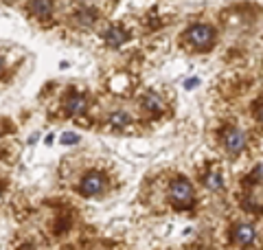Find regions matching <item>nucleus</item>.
<instances>
[{"label":"nucleus","mask_w":263,"mask_h":250,"mask_svg":"<svg viewBox=\"0 0 263 250\" xmlns=\"http://www.w3.org/2000/svg\"><path fill=\"white\" fill-rule=\"evenodd\" d=\"M193 196H195V191H193V184L189 182L186 178H176L174 182H171V187H169V198H171V202H174L176 206L180 208H184L193 202Z\"/></svg>","instance_id":"nucleus-1"},{"label":"nucleus","mask_w":263,"mask_h":250,"mask_svg":"<svg viewBox=\"0 0 263 250\" xmlns=\"http://www.w3.org/2000/svg\"><path fill=\"white\" fill-rule=\"evenodd\" d=\"M184 37L189 40V44H193L195 48L206 51L213 44V40H215V31H213V27H209V24H193L184 33Z\"/></svg>","instance_id":"nucleus-2"},{"label":"nucleus","mask_w":263,"mask_h":250,"mask_svg":"<svg viewBox=\"0 0 263 250\" xmlns=\"http://www.w3.org/2000/svg\"><path fill=\"white\" fill-rule=\"evenodd\" d=\"M79 191L84 193L86 198H97L105 191V176L101 171H88L84 178H81Z\"/></svg>","instance_id":"nucleus-3"},{"label":"nucleus","mask_w":263,"mask_h":250,"mask_svg":"<svg viewBox=\"0 0 263 250\" xmlns=\"http://www.w3.org/2000/svg\"><path fill=\"white\" fill-rule=\"evenodd\" d=\"M221 141H224V147L228 154H241L243 147H246V134L239 130V127H228V130L224 132V136H221Z\"/></svg>","instance_id":"nucleus-4"},{"label":"nucleus","mask_w":263,"mask_h":250,"mask_svg":"<svg viewBox=\"0 0 263 250\" xmlns=\"http://www.w3.org/2000/svg\"><path fill=\"white\" fill-rule=\"evenodd\" d=\"M88 106H90V99L86 94H81V92H72L68 99H66V112H68L70 117L84 114V112L88 110Z\"/></svg>","instance_id":"nucleus-5"},{"label":"nucleus","mask_w":263,"mask_h":250,"mask_svg":"<svg viewBox=\"0 0 263 250\" xmlns=\"http://www.w3.org/2000/svg\"><path fill=\"white\" fill-rule=\"evenodd\" d=\"M233 239L235 244L239 246H250L254 239H257V230H254L252 224H237L233 230Z\"/></svg>","instance_id":"nucleus-6"},{"label":"nucleus","mask_w":263,"mask_h":250,"mask_svg":"<svg viewBox=\"0 0 263 250\" xmlns=\"http://www.w3.org/2000/svg\"><path fill=\"white\" fill-rule=\"evenodd\" d=\"M108 123H110L112 127H117V130H121V127H127V125L132 123V114H129L127 110L119 108V110H114L112 114L108 117Z\"/></svg>","instance_id":"nucleus-7"},{"label":"nucleus","mask_w":263,"mask_h":250,"mask_svg":"<svg viewBox=\"0 0 263 250\" xmlns=\"http://www.w3.org/2000/svg\"><path fill=\"white\" fill-rule=\"evenodd\" d=\"M31 13L35 18H48L53 13V0H31Z\"/></svg>","instance_id":"nucleus-8"},{"label":"nucleus","mask_w":263,"mask_h":250,"mask_svg":"<svg viewBox=\"0 0 263 250\" xmlns=\"http://www.w3.org/2000/svg\"><path fill=\"white\" fill-rule=\"evenodd\" d=\"M103 40H105V44H110V46H121L127 40V33L123 29H119V27H112V29H108L103 33Z\"/></svg>","instance_id":"nucleus-9"},{"label":"nucleus","mask_w":263,"mask_h":250,"mask_svg":"<svg viewBox=\"0 0 263 250\" xmlns=\"http://www.w3.org/2000/svg\"><path fill=\"white\" fill-rule=\"evenodd\" d=\"M141 103H143V108L149 110V112H162L164 110V103H162V99L156 92H145Z\"/></svg>","instance_id":"nucleus-10"},{"label":"nucleus","mask_w":263,"mask_h":250,"mask_svg":"<svg viewBox=\"0 0 263 250\" xmlns=\"http://www.w3.org/2000/svg\"><path fill=\"white\" fill-rule=\"evenodd\" d=\"M75 20H77L79 27L90 29V27H95V22H97V11L95 9H81V11H77Z\"/></svg>","instance_id":"nucleus-11"},{"label":"nucleus","mask_w":263,"mask_h":250,"mask_svg":"<svg viewBox=\"0 0 263 250\" xmlns=\"http://www.w3.org/2000/svg\"><path fill=\"white\" fill-rule=\"evenodd\" d=\"M204 184H206V189H211V191H221L224 189V178H221L219 171H211V174H206V178H204Z\"/></svg>","instance_id":"nucleus-12"},{"label":"nucleus","mask_w":263,"mask_h":250,"mask_svg":"<svg viewBox=\"0 0 263 250\" xmlns=\"http://www.w3.org/2000/svg\"><path fill=\"white\" fill-rule=\"evenodd\" d=\"M252 180H257V182H263V160L254 167V171H252Z\"/></svg>","instance_id":"nucleus-13"},{"label":"nucleus","mask_w":263,"mask_h":250,"mask_svg":"<svg viewBox=\"0 0 263 250\" xmlns=\"http://www.w3.org/2000/svg\"><path fill=\"white\" fill-rule=\"evenodd\" d=\"M77 141H79L77 134H64V136H62V143H64V145H75Z\"/></svg>","instance_id":"nucleus-14"},{"label":"nucleus","mask_w":263,"mask_h":250,"mask_svg":"<svg viewBox=\"0 0 263 250\" xmlns=\"http://www.w3.org/2000/svg\"><path fill=\"white\" fill-rule=\"evenodd\" d=\"M193 86H197V79H189V82H186V88H193Z\"/></svg>","instance_id":"nucleus-15"},{"label":"nucleus","mask_w":263,"mask_h":250,"mask_svg":"<svg viewBox=\"0 0 263 250\" xmlns=\"http://www.w3.org/2000/svg\"><path fill=\"white\" fill-rule=\"evenodd\" d=\"M259 121H261V123H263V106L259 108Z\"/></svg>","instance_id":"nucleus-16"}]
</instances>
